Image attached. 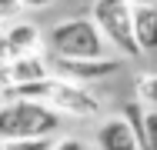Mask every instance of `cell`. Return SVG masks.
I'll return each mask as SVG.
<instances>
[{"label": "cell", "instance_id": "12", "mask_svg": "<svg viewBox=\"0 0 157 150\" xmlns=\"http://www.w3.org/2000/svg\"><path fill=\"white\" fill-rule=\"evenodd\" d=\"M147 147L157 150V107L147 110Z\"/></svg>", "mask_w": 157, "mask_h": 150}, {"label": "cell", "instance_id": "9", "mask_svg": "<svg viewBox=\"0 0 157 150\" xmlns=\"http://www.w3.org/2000/svg\"><path fill=\"white\" fill-rule=\"evenodd\" d=\"M134 30H137V40H140L144 54L157 50V3L134 7Z\"/></svg>", "mask_w": 157, "mask_h": 150}, {"label": "cell", "instance_id": "3", "mask_svg": "<svg viewBox=\"0 0 157 150\" xmlns=\"http://www.w3.org/2000/svg\"><path fill=\"white\" fill-rule=\"evenodd\" d=\"M94 20L100 24L107 43H114L124 57H140V40L134 30V3L130 0H97Z\"/></svg>", "mask_w": 157, "mask_h": 150}, {"label": "cell", "instance_id": "11", "mask_svg": "<svg viewBox=\"0 0 157 150\" xmlns=\"http://www.w3.org/2000/svg\"><path fill=\"white\" fill-rule=\"evenodd\" d=\"M134 97L144 107H157V73H140V80L134 84Z\"/></svg>", "mask_w": 157, "mask_h": 150}, {"label": "cell", "instance_id": "10", "mask_svg": "<svg viewBox=\"0 0 157 150\" xmlns=\"http://www.w3.org/2000/svg\"><path fill=\"white\" fill-rule=\"evenodd\" d=\"M50 137H0V150H54Z\"/></svg>", "mask_w": 157, "mask_h": 150}, {"label": "cell", "instance_id": "4", "mask_svg": "<svg viewBox=\"0 0 157 150\" xmlns=\"http://www.w3.org/2000/svg\"><path fill=\"white\" fill-rule=\"evenodd\" d=\"M47 103L57 107L60 114H70V117H97L100 114V100H97L90 90H84V84L63 80L57 73H54V87H50Z\"/></svg>", "mask_w": 157, "mask_h": 150}, {"label": "cell", "instance_id": "14", "mask_svg": "<svg viewBox=\"0 0 157 150\" xmlns=\"http://www.w3.org/2000/svg\"><path fill=\"white\" fill-rule=\"evenodd\" d=\"M54 150H90V147H87L84 140H77V137H67V140H60Z\"/></svg>", "mask_w": 157, "mask_h": 150}, {"label": "cell", "instance_id": "13", "mask_svg": "<svg viewBox=\"0 0 157 150\" xmlns=\"http://www.w3.org/2000/svg\"><path fill=\"white\" fill-rule=\"evenodd\" d=\"M24 7V0H0V17L3 20H13V13Z\"/></svg>", "mask_w": 157, "mask_h": 150}, {"label": "cell", "instance_id": "16", "mask_svg": "<svg viewBox=\"0 0 157 150\" xmlns=\"http://www.w3.org/2000/svg\"><path fill=\"white\" fill-rule=\"evenodd\" d=\"M134 7H144V3H157V0H130Z\"/></svg>", "mask_w": 157, "mask_h": 150}, {"label": "cell", "instance_id": "1", "mask_svg": "<svg viewBox=\"0 0 157 150\" xmlns=\"http://www.w3.org/2000/svg\"><path fill=\"white\" fill-rule=\"evenodd\" d=\"M60 127V110L44 100H7L0 110V137H50Z\"/></svg>", "mask_w": 157, "mask_h": 150}, {"label": "cell", "instance_id": "8", "mask_svg": "<svg viewBox=\"0 0 157 150\" xmlns=\"http://www.w3.org/2000/svg\"><path fill=\"white\" fill-rule=\"evenodd\" d=\"M97 147L100 150H140L137 133L127 117H107L97 127Z\"/></svg>", "mask_w": 157, "mask_h": 150}, {"label": "cell", "instance_id": "15", "mask_svg": "<svg viewBox=\"0 0 157 150\" xmlns=\"http://www.w3.org/2000/svg\"><path fill=\"white\" fill-rule=\"evenodd\" d=\"M54 0H24V7H30V10H44V7H50Z\"/></svg>", "mask_w": 157, "mask_h": 150}, {"label": "cell", "instance_id": "6", "mask_svg": "<svg viewBox=\"0 0 157 150\" xmlns=\"http://www.w3.org/2000/svg\"><path fill=\"white\" fill-rule=\"evenodd\" d=\"M50 63L44 57H37V50L33 54H24V57L17 60H3V67H0V84H27V80H44V77H50Z\"/></svg>", "mask_w": 157, "mask_h": 150}, {"label": "cell", "instance_id": "5", "mask_svg": "<svg viewBox=\"0 0 157 150\" xmlns=\"http://www.w3.org/2000/svg\"><path fill=\"white\" fill-rule=\"evenodd\" d=\"M50 67L63 80L94 84V80H104V77L117 73L121 70V60H110V57H50Z\"/></svg>", "mask_w": 157, "mask_h": 150}, {"label": "cell", "instance_id": "7", "mask_svg": "<svg viewBox=\"0 0 157 150\" xmlns=\"http://www.w3.org/2000/svg\"><path fill=\"white\" fill-rule=\"evenodd\" d=\"M40 47V30L30 20H13L3 30V60H17Z\"/></svg>", "mask_w": 157, "mask_h": 150}, {"label": "cell", "instance_id": "2", "mask_svg": "<svg viewBox=\"0 0 157 150\" xmlns=\"http://www.w3.org/2000/svg\"><path fill=\"white\" fill-rule=\"evenodd\" d=\"M104 40L94 17H67L47 33L50 57H104Z\"/></svg>", "mask_w": 157, "mask_h": 150}]
</instances>
